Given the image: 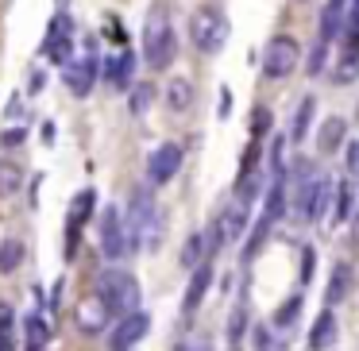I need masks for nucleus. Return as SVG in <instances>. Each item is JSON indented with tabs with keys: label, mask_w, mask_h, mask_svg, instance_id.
I'll list each match as a JSON object with an SVG mask.
<instances>
[{
	"label": "nucleus",
	"mask_w": 359,
	"mask_h": 351,
	"mask_svg": "<svg viewBox=\"0 0 359 351\" xmlns=\"http://www.w3.org/2000/svg\"><path fill=\"white\" fill-rule=\"evenodd\" d=\"M151 101H155V85H135L132 89V101H128V104H132L135 116H143V112L151 109Z\"/></svg>",
	"instance_id": "obj_28"
},
{
	"label": "nucleus",
	"mask_w": 359,
	"mask_h": 351,
	"mask_svg": "<svg viewBox=\"0 0 359 351\" xmlns=\"http://www.w3.org/2000/svg\"><path fill=\"white\" fill-rule=\"evenodd\" d=\"M24 128H12V132H4V135H0V143H4V147H20V143H24Z\"/></svg>",
	"instance_id": "obj_35"
},
{
	"label": "nucleus",
	"mask_w": 359,
	"mask_h": 351,
	"mask_svg": "<svg viewBox=\"0 0 359 351\" xmlns=\"http://www.w3.org/2000/svg\"><path fill=\"white\" fill-rule=\"evenodd\" d=\"M109 317H112V312L104 309V301L97 297V301H86L78 309V328H81V332H101V328L109 324Z\"/></svg>",
	"instance_id": "obj_13"
},
{
	"label": "nucleus",
	"mask_w": 359,
	"mask_h": 351,
	"mask_svg": "<svg viewBox=\"0 0 359 351\" xmlns=\"http://www.w3.org/2000/svg\"><path fill=\"white\" fill-rule=\"evenodd\" d=\"M209 286H212V266L201 259V263L194 266V278H189L186 297H182V312H197V309H201V301H205V294H209Z\"/></svg>",
	"instance_id": "obj_10"
},
{
	"label": "nucleus",
	"mask_w": 359,
	"mask_h": 351,
	"mask_svg": "<svg viewBox=\"0 0 359 351\" xmlns=\"http://www.w3.org/2000/svg\"><path fill=\"white\" fill-rule=\"evenodd\" d=\"M297 189H302V197H297V216H302V220H320L328 197H332V181H328V178H313V186H309V178H305Z\"/></svg>",
	"instance_id": "obj_6"
},
{
	"label": "nucleus",
	"mask_w": 359,
	"mask_h": 351,
	"mask_svg": "<svg viewBox=\"0 0 359 351\" xmlns=\"http://www.w3.org/2000/svg\"><path fill=\"white\" fill-rule=\"evenodd\" d=\"M297 312H302V297H290V301L274 312V328H290L297 320Z\"/></svg>",
	"instance_id": "obj_30"
},
{
	"label": "nucleus",
	"mask_w": 359,
	"mask_h": 351,
	"mask_svg": "<svg viewBox=\"0 0 359 351\" xmlns=\"http://www.w3.org/2000/svg\"><path fill=\"white\" fill-rule=\"evenodd\" d=\"M344 135H348V124H344L340 116H328L325 124H320V132H317V147L325 151V155H332V151L344 143Z\"/></svg>",
	"instance_id": "obj_14"
},
{
	"label": "nucleus",
	"mask_w": 359,
	"mask_h": 351,
	"mask_svg": "<svg viewBox=\"0 0 359 351\" xmlns=\"http://www.w3.org/2000/svg\"><path fill=\"white\" fill-rule=\"evenodd\" d=\"M355 78H359V55L344 50L340 62H336V70H332V81H336V85H351Z\"/></svg>",
	"instance_id": "obj_22"
},
{
	"label": "nucleus",
	"mask_w": 359,
	"mask_h": 351,
	"mask_svg": "<svg viewBox=\"0 0 359 351\" xmlns=\"http://www.w3.org/2000/svg\"><path fill=\"white\" fill-rule=\"evenodd\" d=\"M93 209H97V189H81V193L70 201V224L81 228L89 216H93Z\"/></svg>",
	"instance_id": "obj_19"
},
{
	"label": "nucleus",
	"mask_w": 359,
	"mask_h": 351,
	"mask_svg": "<svg viewBox=\"0 0 359 351\" xmlns=\"http://www.w3.org/2000/svg\"><path fill=\"white\" fill-rule=\"evenodd\" d=\"M132 74H135V55L128 47L104 62V78H109L112 89H128V85H132Z\"/></svg>",
	"instance_id": "obj_11"
},
{
	"label": "nucleus",
	"mask_w": 359,
	"mask_h": 351,
	"mask_svg": "<svg viewBox=\"0 0 359 351\" xmlns=\"http://www.w3.org/2000/svg\"><path fill=\"white\" fill-rule=\"evenodd\" d=\"M8 347H16V343H12V332L8 328H0V351H8Z\"/></svg>",
	"instance_id": "obj_37"
},
{
	"label": "nucleus",
	"mask_w": 359,
	"mask_h": 351,
	"mask_svg": "<svg viewBox=\"0 0 359 351\" xmlns=\"http://www.w3.org/2000/svg\"><path fill=\"white\" fill-rule=\"evenodd\" d=\"M97 297L104 301V309H109L112 317H124L128 309L140 305V282L124 270H104L101 278H97Z\"/></svg>",
	"instance_id": "obj_3"
},
{
	"label": "nucleus",
	"mask_w": 359,
	"mask_h": 351,
	"mask_svg": "<svg viewBox=\"0 0 359 351\" xmlns=\"http://www.w3.org/2000/svg\"><path fill=\"white\" fill-rule=\"evenodd\" d=\"M166 104H170L174 112H186L189 104H194V81L174 78L170 85H166Z\"/></svg>",
	"instance_id": "obj_18"
},
{
	"label": "nucleus",
	"mask_w": 359,
	"mask_h": 351,
	"mask_svg": "<svg viewBox=\"0 0 359 351\" xmlns=\"http://www.w3.org/2000/svg\"><path fill=\"white\" fill-rule=\"evenodd\" d=\"M332 336H336V317H332V312H320L317 324H313V332H309V347H317V351L328 347Z\"/></svg>",
	"instance_id": "obj_20"
},
{
	"label": "nucleus",
	"mask_w": 359,
	"mask_h": 351,
	"mask_svg": "<svg viewBox=\"0 0 359 351\" xmlns=\"http://www.w3.org/2000/svg\"><path fill=\"white\" fill-rule=\"evenodd\" d=\"M348 289H351V266L348 263H336L332 266V282H328V289H325V301L328 305L344 301V297H348Z\"/></svg>",
	"instance_id": "obj_16"
},
{
	"label": "nucleus",
	"mask_w": 359,
	"mask_h": 351,
	"mask_svg": "<svg viewBox=\"0 0 359 351\" xmlns=\"http://www.w3.org/2000/svg\"><path fill=\"white\" fill-rule=\"evenodd\" d=\"M351 224H355V240H359V216H355V220H351Z\"/></svg>",
	"instance_id": "obj_39"
},
{
	"label": "nucleus",
	"mask_w": 359,
	"mask_h": 351,
	"mask_svg": "<svg viewBox=\"0 0 359 351\" xmlns=\"http://www.w3.org/2000/svg\"><path fill=\"white\" fill-rule=\"evenodd\" d=\"M189 43L201 55H220L228 43V20L220 8H197L189 16Z\"/></svg>",
	"instance_id": "obj_2"
},
{
	"label": "nucleus",
	"mask_w": 359,
	"mask_h": 351,
	"mask_svg": "<svg viewBox=\"0 0 359 351\" xmlns=\"http://www.w3.org/2000/svg\"><path fill=\"white\" fill-rule=\"evenodd\" d=\"M0 328H12V309L8 305H0Z\"/></svg>",
	"instance_id": "obj_38"
},
{
	"label": "nucleus",
	"mask_w": 359,
	"mask_h": 351,
	"mask_svg": "<svg viewBox=\"0 0 359 351\" xmlns=\"http://www.w3.org/2000/svg\"><path fill=\"white\" fill-rule=\"evenodd\" d=\"M174 50H178V39H174V27L166 20L163 8H155L147 16V27H143V55L155 70H166L174 62Z\"/></svg>",
	"instance_id": "obj_1"
},
{
	"label": "nucleus",
	"mask_w": 359,
	"mask_h": 351,
	"mask_svg": "<svg viewBox=\"0 0 359 351\" xmlns=\"http://www.w3.org/2000/svg\"><path fill=\"white\" fill-rule=\"evenodd\" d=\"M24 263V243L20 240H4L0 243V274H12Z\"/></svg>",
	"instance_id": "obj_23"
},
{
	"label": "nucleus",
	"mask_w": 359,
	"mask_h": 351,
	"mask_svg": "<svg viewBox=\"0 0 359 351\" xmlns=\"http://www.w3.org/2000/svg\"><path fill=\"white\" fill-rule=\"evenodd\" d=\"M282 212H286V170L274 174L271 189H266V209H263V220H266V224H278Z\"/></svg>",
	"instance_id": "obj_12"
},
{
	"label": "nucleus",
	"mask_w": 359,
	"mask_h": 351,
	"mask_svg": "<svg viewBox=\"0 0 359 351\" xmlns=\"http://www.w3.org/2000/svg\"><path fill=\"white\" fill-rule=\"evenodd\" d=\"M178 170H182V147H178V143H163V147L151 151L147 178L155 181V186H166V181H170Z\"/></svg>",
	"instance_id": "obj_8"
},
{
	"label": "nucleus",
	"mask_w": 359,
	"mask_h": 351,
	"mask_svg": "<svg viewBox=\"0 0 359 351\" xmlns=\"http://www.w3.org/2000/svg\"><path fill=\"white\" fill-rule=\"evenodd\" d=\"M243 320H248V312H243V305H240V309H232V320H228V343H232V347L243 340Z\"/></svg>",
	"instance_id": "obj_32"
},
{
	"label": "nucleus",
	"mask_w": 359,
	"mask_h": 351,
	"mask_svg": "<svg viewBox=\"0 0 359 351\" xmlns=\"http://www.w3.org/2000/svg\"><path fill=\"white\" fill-rule=\"evenodd\" d=\"M313 270H317V251L305 247V251H302V282H305V286L313 282Z\"/></svg>",
	"instance_id": "obj_34"
},
{
	"label": "nucleus",
	"mask_w": 359,
	"mask_h": 351,
	"mask_svg": "<svg viewBox=\"0 0 359 351\" xmlns=\"http://www.w3.org/2000/svg\"><path fill=\"white\" fill-rule=\"evenodd\" d=\"M297 66H302V47H297L290 35H274L263 50V74L271 81H282V78H290Z\"/></svg>",
	"instance_id": "obj_4"
},
{
	"label": "nucleus",
	"mask_w": 359,
	"mask_h": 351,
	"mask_svg": "<svg viewBox=\"0 0 359 351\" xmlns=\"http://www.w3.org/2000/svg\"><path fill=\"white\" fill-rule=\"evenodd\" d=\"M24 340H27V347H35V351H43L50 343V324L39 312H32V317L24 320Z\"/></svg>",
	"instance_id": "obj_17"
},
{
	"label": "nucleus",
	"mask_w": 359,
	"mask_h": 351,
	"mask_svg": "<svg viewBox=\"0 0 359 351\" xmlns=\"http://www.w3.org/2000/svg\"><path fill=\"white\" fill-rule=\"evenodd\" d=\"M147 332H151V317H147V312H140V305H135V309H128L124 317H120V324H116V332H112L109 347H116V351L135 347Z\"/></svg>",
	"instance_id": "obj_7"
},
{
	"label": "nucleus",
	"mask_w": 359,
	"mask_h": 351,
	"mask_svg": "<svg viewBox=\"0 0 359 351\" xmlns=\"http://www.w3.org/2000/svg\"><path fill=\"white\" fill-rule=\"evenodd\" d=\"M205 259V243H201V235H189L186 240V251H182V266H186V270H194L197 263H201Z\"/></svg>",
	"instance_id": "obj_27"
},
{
	"label": "nucleus",
	"mask_w": 359,
	"mask_h": 351,
	"mask_svg": "<svg viewBox=\"0 0 359 351\" xmlns=\"http://www.w3.org/2000/svg\"><path fill=\"white\" fill-rule=\"evenodd\" d=\"M101 251L104 259H120L128 255V243H124V220H120V209L109 205L101 212Z\"/></svg>",
	"instance_id": "obj_9"
},
{
	"label": "nucleus",
	"mask_w": 359,
	"mask_h": 351,
	"mask_svg": "<svg viewBox=\"0 0 359 351\" xmlns=\"http://www.w3.org/2000/svg\"><path fill=\"white\" fill-rule=\"evenodd\" d=\"M325 62H328V43L317 39V43H313V50H309V66H305V70H309V78H317V74L325 70Z\"/></svg>",
	"instance_id": "obj_31"
},
{
	"label": "nucleus",
	"mask_w": 359,
	"mask_h": 351,
	"mask_svg": "<svg viewBox=\"0 0 359 351\" xmlns=\"http://www.w3.org/2000/svg\"><path fill=\"white\" fill-rule=\"evenodd\" d=\"M248 209H251V205H243L240 197H236V201L228 205L224 212H220V228H224V240H236V235L243 232V224H248Z\"/></svg>",
	"instance_id": "obj_15"
},
{
	"label": "nucleus",
	"mask_w": 359,
	"mask_h": 351,
	"mask_svg": "<svg viewBox=\"0 0 359 351\" xmlns=\"http://www.w3.org/2000/svg\"><path fill=\"white\" fill-rule=\"evenodd\" d=\"M313 112H317V101H313V97H305V101L297 104L294 128H290V139H294V143H302V139H305V132H309V124H313Z\"/></svg>",
	"instance_id": "obj_21"
},
{
	"label": "nucleus",
	"mask_w": 359,
	"mask_h": 351,
	"mask_svg": "<svg viewBox=\"0 0 359 351\" xmlns=\"http://www.w3.org/2000/svg\"><path fill=\"white\" fill-rule=\"evenodd\" d=\"M271 109H255V116H251V135H255V139H263L266 132H271Z\"/></svg>",
	"instance_id": "obj_33"
},
{
	"label": "nucleus",
	"mask_w": 359,
	"mask_h": 351,
	"mask_svg": "<svg viewBox=\"0 0 359 351\" xmlns=\"http://www.w3.org/2000/svg\"><path fill=\"white\" fill-rule=\"evenodd\" d=\"M97 74H101V62H97V50L89 47L86 58H70V62H66L62 81H66V89H70L74 97H89V89H93Z\"/></svg>",
	"instance_id": "obj_5"
},
{
	"label": "nucleus",
	"mask_w": 359,
	"mask_h": 351,
	"mask_svg": "<svg viewBox=\"0 0 359 351\" xmlns=\"http://www.w3.org/2000/svg\"><path fill=\"white\" fill-rule=\"evenodd\" d=\"M201 243H205V255H217V251H220V243H224V228H220V216L212 220L209 228H205Z\"/></svg>",
	"instance_id": "obj_29"
},
{
	"label": "nucleus",
	"mask_w": 359,
	"mask_h": 351,
	"mask_svg": "<svg viewBox=\"0 0 359 351\" xmlns=\"http://www.w3.org/2000/svg\"><path fill=\"white\" fill-rule=\"evenodd\" d=\"M255 347H274V343H271V332H266V328H259V332H255Z\"/></svg>",
	"instance_id": "obj_36"
},
{
	"label": "nucleus",
	"mask_w": 359,
	"mask_h": 351,
	"mask_svg": "<svg viewBox=\"0 0 359 351\" xmlns=\"http://www.w3.org/2000/svg\"><path fill=\"white\" fill-rule=\"evenodd\" d=\"M332 220H351V186L340 181V189H332Z\"/></svg>",
	"instance_id": "obj_26"
},
{
	"label": "nucleus",
	"mask_w": 359,
	"mask_h": 351,
	"mask_svg": "<svg viewBox=\"0 0 359 351\" xmlns=\"http://www.w3.org/2000/svg\"><path fill=\"white\" fill-rule=\"evenodd\" d=\"M20 186H24V170L12 163H0V197H12Z\"/></svg>",
	"instance_id": "obj_25"
},
{
	"label": "nucleus",
	"mask_w": 359,
	"mask_h": 351,
	"mask_svg": "<svg viewBox=\"0 0 359 351\" xmlns=\"http://www.w3.org/2000/svg\"><path fill=\"white\" fill-rule=\"evenodd\" d=\"M340 27H344V8H340V4H328L325 16H320V39L332 43L336 35H340Z\"/></svg>",
	"instance_id": "obj_24"
},
{
	"label": "nucleus",
	"mask_w": 359,
	"mask_h": 351,
	"mask_svg": "<svg viewBox=\"0 0 359 351\" xmlns=\"http://www.w3.org/2000/svg\"><path fill=\"white\" fill-rule=\"evenodd\" d=\"M332 4H340V8H344V4H348V0H332Z\"/></svg>",
	"instance_id": "obj_40"
}]
</instances>
